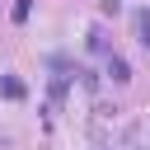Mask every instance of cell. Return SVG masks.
Instances as JSON below:
<instances>
[{
	"label": "cell",
	"mask_w": 150,
	"mask_h": 150,
	"mask_svg": "<svg viewBox=\"0 0 150 150\" xmlns=\"http://www.w3.org/2000/svg\"><path fill=\"white\" fill-rule=\"evenodd\" d=\"M0 94H5V98H14V103H19V98H23V94H28V84H23V80H19V75H0Z\"/></svg>",
	"instance_id": "1"
},
{
	"label": "cell",
	"mask_w": 150,
	"mask_h": 150,
	"mask_svg": "<svg viewBox=\"0 0 150 150\" xmlns=\"http://www.w3.org/2000/svg\"><path fill=\"white\" fill-rule=\"evenodd\" d=\"M108 75H112L117 84H127V80H131V70H127V61H122V56H108Z\"/></svg>",
	"instance_id": "2"
},
{
	"label": "cell",
	"mask_w": 150,
	"mask_h": 150,
	"mask_svg": "<svg viewBox=\"0 0 150 150\" xmlns=\"http://www.w3.org/2000/svg\"><path fill=\"white\" fill-rule=\"evenodd\" d=\"M136 28H141V42H145V47H150V9H145V14H141V19H136Z\"/></svg>",
	"instance_id": "3"
}]
</instances>
